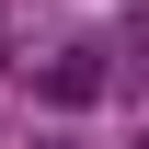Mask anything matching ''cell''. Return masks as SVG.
Segmentation results:
<instances>
[{"label": "cell", "instance_id": "cell-1", "mask_svg": "<svg viewBox=\"0 0 149 149\" xmlns=\"http://www.w3.org/2000/svg\"><path fill=\"white\" fill-rule=\"evenodd\" d=\"M46 103H69V115H80V103H103V57H92V46L46 57Z\"/></svg>", "mask_w": 149, "mask_h": 149}, {"label": "cell", "instance_id": "cell-2", "mask_svg": "<svg viewBox=\"0 0 149 149\" xmlns=\"http://www.w3.org/2000/svg\"><path fill=\"white\" fill-rule=\"evenodd\" d=\"M126 80H149V23H138V57H126Z\"/></svg>", "mask_w": 149, "mask_h": 149}, {"label": "cell", "instance_id": "cell-3", "mask_svg": "<svg viewBox=\"0 0 149 149\" xmlns=\"http://www.w3.org/2000/svg\"><path fill=\"white\" fill-rule=\"evenodd\" d=\"M138 149H149V138H138Z\"/></svg>", "mask_w": 149, "mask_h": 149}]
</instances>
